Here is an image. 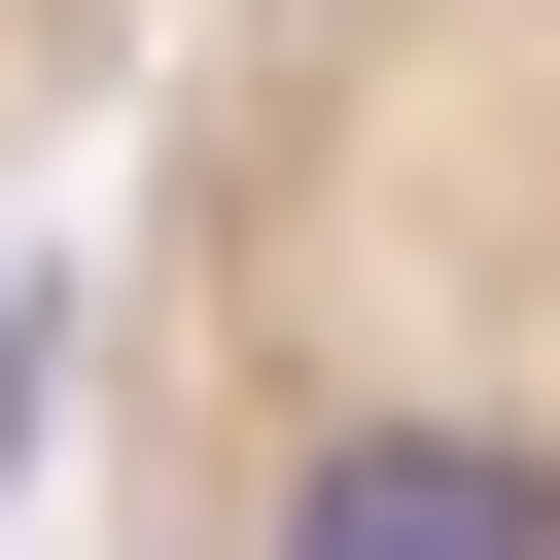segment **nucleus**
Wrapping results in <instances>:
<instances>
[{
	"instance_id": "f03ea898",
	"label": "nucleus",
	"mask_w": 560,
	"mask_h": 560,
	"mask_svg": "<svg viewBox=\"0 0 560 560\" xmlns=\"http://www.w3.org/2000/svg\"><path fill=\"white\" fill-rule=\"evenodd\" d=\"M140 35H210V0H0V140H35L70 70H140Z\"/></svg>"
},
{
	"instance_id": "f257e3e1",
	"label": "nucleus",
	"mask_w": 560,
	"mask_h": 560,
	"mask_svg": "<svg viewBox=\"0 0 560 560\" xmlns=\"http://www.w3.org/2000/svg\"><path fill=\"white\" fill-rule=\"evenodd\" d=\"M140 560H560V0H210L105 245Z\"/></svg>"
}]
</instances>
